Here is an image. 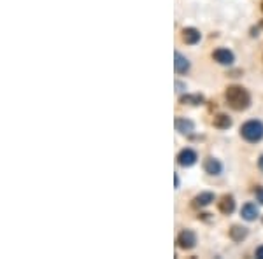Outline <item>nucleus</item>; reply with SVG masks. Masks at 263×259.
<instances>
[{"mask_svg":"<svg viewBox=\"0 0 263 259\" xmlns=\"http://www.w3.org/2000/svg\"><path fill=\"white\" fill-rule=\"evenodd\" d=\"M224 98L233 110H246L251 104V96L242 86H230L224 93Z\"/></svg>","mask_w":263,"mask_h":259,"instance_id":"nucleus-1","label":"nucleus"},{"mask_svg":"<svg viewBox=\"0 0 263 259\" xmlns=\"http://www.w3.org/2000/svg\"><path fill=\"white\" fill-rule=\"evenodd\" d=\"M240 135H242L244 140L248 142H260L263 138V125L260 121H248L242 125L240 128Z\"/></svg>","mask_w":263,"mask_h":259,"instance_id":"nucleus-2","label":"nucleus"},{"mask_svg":"<svg viewBox=\"0 0 263 259\" xmlns=\"http://www.w3.org/2000/svg\"><path fill=\"white\" fill-rule=\"evenodd\" d=\"M177 244H179L181 249H193L195 244H197V235L192 231V229H184V231L179 233V236H177Z\"/></svg>","mask_w":263,"mask_h":259,"instance_id":"nucleus-3","label":"nucleus"},{"mask_svg":"<svg viewBox=\"0 0 263 259\" xmlns=\"http://www.w3.org/2000/svg\"><path fill=\"white\" fill-rule=\"evenodd\" d=\"M197 160H198V156L193 149H182L179 154H177V163H179L181 167H193V165L197 163Z\"/></svg>","mask_w":263,"mask_h":259,"instance_id":"nucleus-4","label":"nucleus"},{"mask_svg":"<svg viewBox=\"0 0 263 259\" xmlns=\"http://www.w3.org/2000/svg\"><path fill=\"white\" fill-rule=\"evenodd\" d=\"M213 58L219 63V65H232L233 63V53L228 49H224V48L216 49L213 53Z\"/></svg>","mask_w":263,"mask_h":259,"instance_id":"nucleus-5","label":"nucleus"},{"mask_svg":"<svg viewBox=\"0 0 263 259\" xmlns=\"http://www.w3.org/2000/svg\"><path fill=\"white\" fill-rule=\"evenodd\" d=\"M218 207H219V212H223V214L228 215L235 210V200H233L232 194H224V196H221V200L218 202Z\"/></svg>","mask_w":263,"mask_h":259,"instance_id":"nucleus-6","label":"nucleus"},{"mask_svg":"<svg viewBox=\"0 0 263 259\" xmlns=\"http://www.w3.org/2000/svg\"><path fill=\"white\" fill-rule=\"evenodd\" d=\"M174 69H176L177 74H186L190 70V62L177 51L174 53Z\"/></svg>","mask_w":263,"mask_h":259,"instance_id":"nucleus-7","label":"nucleus"},{"mask_svg":"<svg viewBox=\"0 0 263 259\" xmlns=\"http://www.w3.org/2000/svg\"><path fill=\"white\" fill-rule=\"evenodd\" d=\"M214 202V194L213 193H200L198 196L193 198L192 205L195 207V209H202V207H207L209 203Z\"/></svg>","mask_w":263,"mask_h":259,"instance_id":"nucleus-8","label":"nucleus"},{"mask_svg":"<svg viewBox=\"0 0 263 259\" xmlns=\"http://www.w3.org/2000/svg\"><path fill=\"white\" fill-rule=\"evenodd\" d=\"M203 168H205V172L209 173V175H219L221 173V163H219L218 160H214V158H207L205 160V163H203Z\"/></svg>","mask_w":263,"mask_h":259,"instance_id":"nucleus-9","label":"nucleus"},{"mask_svg":"<svg viewBox=\"0 0 263 259\" xmlns=\"http://www.w3.org/2000/svg\"><path fill=\"white\" fill-rule=\"evenodd\" d=\"M176 130L182 135H190L195 130V125L190 119H184V117H177L176 119Z\"/></svg>","mask_w":263,"mask_h":259,"instance_id":"nucleus-10","label":"nucleus"},{"mask_svg":"<svg viewBox=\"0 0 263 259\" xmlns=\"http://www.w3.org/2000/svg\"><path fill=\"white\" fill-rule=\"evenodd\" d=\"M182 41H184L186 44H197V42L200 41V32H198L197 28H184V30H182Z\"/></svg>","mask_w":263,"mask_h":259,"instance_id":"nucleus-11","label":"nucleus"},{"mask_svg":"<svg viewBox=\"0 0 263 259\" xmlns=\"http://www.w3.org/2000/svg\"><path fill=\"white\" fill-rule=\"evenodd\" d=\"M240 214H242V217L246 221H254L258 217V209H256V205H253V203H246L242 207V210H240Z\"/></svg>","mask_w":263,"mask_h":259,"instance_id":"nucleus-12","label":"nucleus"},{"mask_svg":"<svg viewBox=\"0 0 263 259\" xmlns=\"http://www.w3.org/2000/svg\"><path fill=\"white\" fill-rule=\"evenodd\" d=\"M213 125L216 126V128H219V130H227V128H230V126H232V119L227 116V114H218V116L214 117Z\"/></svg>","mask_w":263,"mask_h":259,"instance_id":"nucleus-13","label":"nucleus"},{"mask_svg":"<svg viewBox=\"0 0 263 259\" xmlns=\"http://www.w3.org/2000/svg\"><path fill=\"white\" fill-rule=\"evenodd\" d=\"M230 236H232V240L240 242V240H244L246 236H248V229L242 228V226H233L230 229Z\"/></svg>","mask_w":263,"mask_h":259,"instance_id":"nucleus-14","label":"nucleus"},{"mask_svg":"<svg viewBox=\"0 0 263 259\" xmlns=\"http://www.w3.org/2000/svg\"><path fill=\"white\" fill-rule=\"evenodd\" d=\"M203 102L202 95H184L181 96V104H188V105H200Z\"/></svg>","mask_w":263,"mask_h":259,"instance_id":"nucleus-15","label":"nucleus"},{"mask_svg":"<svg viewBox=\"0 0 263 259\" xmlns=\"http://www.w3.org/2000/svg\"><path fill=\"white\" fill-rule=\"evenodd\" d=\"M254 196H256L258 202H260L261 205H263V188H260V186H258V188L254 189Z\"/></svg>","mask_w":263,"mask_h":259,"instance_id":"nucleus-16","label":"nucleus"},{"mask_svg":"<svg viewBox=\"0 0 263 259\" xmlns=\"http://www.w3.org/2000/svg\"><path fill=\"white\" fill-rule=\"evenodd\" d=\"M256 257L263 259V247H258V249H256Z\"/></svg>","mask_w":263,"mask_h":259,"instance_id":"nucleus-17","label":"nucleus"},{"mask_svg":"<svg viewBox=\"0 0 263 259\" xmlns=\"http://www.w3.org/2000/svg\"><path fill=\"white\" fill-rule=\"evenodd\" d=\"M258 167H260V170L263 172V156H260V160H258Z\"/></svg>","mask_w":263,"mask_h":259,"instance_id":"nucleus-18","label":"nucleus"},{"mask_svg":"<svg viewBox=\"0 0 263 259\" xmlns=\"http://www.w3.org/2000/svg\"><path fill=\"white\" fill-rule=\"evenodd\" d=\"M261 9H263V4H261Z\"/></svg>","mask_w":263,"mask_h":259,"instance_id":"nucleus-19","label":"nucleus"}]
</instances>
